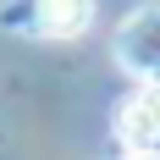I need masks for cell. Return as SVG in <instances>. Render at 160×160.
Here are the masks:
<instances>
[{"label":"cell","mask_w":160,"mask_h":160,"mask_svg":"<svg viewBox=\"0 0 160 160\" xmlns=\"http://www.w3.org/2000/svg\"><path fill=\"white\" fill-rule=\"evenodd\" d=\"M33 6V33L44 39H83L94 28V0H28Z\"/></svg>","instance_id":"2"},{"label":"cell","mask_w":160,"mask_h":160,"mask_svg":"<svg viewBox=\"0 0 160 160\" xmlns=\"http://www.w3.org/2000/svg\"><path fill=\"white\" fill-rule=\"evenodd\" d=\"M116 66L138 83H160V6H138L116 28Z\"/></svg>","instance_id":"1"},{"label":"cell","mask_w":160,"mask_h":160,"mask_svg":"<svg viewBox=\"0 0 160 160\" xmlns=\"http://www.w3.org/2000/svg\"><path fill=\"white\" fill-rule=\"evenodd\" d=\"M122 132H127V144L138 149V155L160 149V83H149L144 94L127 105V116H122Z\"/></svg>","instance_id":"3"}]
</instances>
